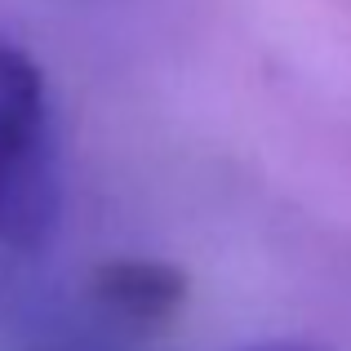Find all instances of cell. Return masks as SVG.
I'll return each mask as SVG.
<instances>
[{
	"mask_svg": "<svg viewBox=\"0 0 351 351\" xmlns=\"http://www.w3.org/2000/svg\"><path fill=\"white\" fill-rule=\"evenodd\" d=\"M62 223L58 125L45 71L0 40V245L36 254Z\"/></svg>",
	"mask_w": 351,
	"mask_h": 351,
	"instance_id": "cell-1",
	"label": "cell"
},
{
	"mask_svg": "<svg viewBox=\"0 0 351 351\" xmlns=\"http://www.w3.org/2000/svg\"><path fill=\"white\" fill-rule=\"evenodd\" d=\"M94 298L103 316L129 329L169 325L187 302V276L156 258H116L94 271Z\"/></svg>",
	"mask_w": 351,
	"mask_h": 351,
	"instance_id": "cell-2",
	"label": "cell"
},
{
	"mask_svg": "<svg viewBox=\"0 0 351 351\" xmlns=\"http://www.w3.org/2000/svg\"><path fill=\"white\" fill-rule=\"evenodd\" d=\"M240 351H320V347L298 343V338H276V343H254V347H240Z\"/></svg>",
	"mask_w": 351,
	"mask_h": 351,
	"instance_id": "cell-3",
	"label": "cell"
}]
</instances>
